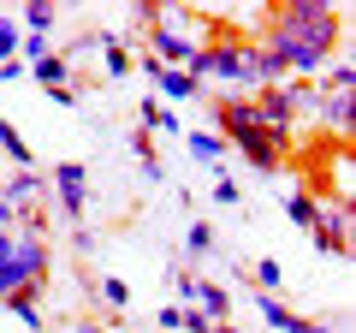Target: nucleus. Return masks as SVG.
Listing matches in <instances>:
<instances>
[{"instance_id": "obj_1", "label": "nucleus", "mask_w": 356, "mask_h": 333, "mask_svg": "<svg viewBox=\"0 0 356 333\" xmlns=\"http://www.w3.org/2000/svg\"><path fill=\"white\" fill-rule=\"evenodd\" d=\"M339 30H344L339 6H327V0H291V6H280V13H267V36L261 42L291 65V77L309 84V77L327 72Z\"/></svg>"}, {"instance_id": "obj_2", "label": "nucleus", "mask_w": 356, "mask_h": 333, "mask_svg": "<svg viewBox=\"0 0 356 333\" xmlns=\"http://www.w3.org/2000/svg\"><path fill=\"white\" fill-rule=\"evenodd\" d=\"M356 208L344 203H321V220H315V250L332 262H350V238H356Z\"/></svg>"}, {"instance_id": "obj_3", "label": "nucleus", "mask_w": 356, "mask_h": 333, "mask_svg": "<svg viewBox=\"0 0 356 333\" xmlns=\"http://www.w3.org/2000/svg\"><path fill=\"white\" fill-rule=\"evenodd\" d=\"M321 179L332 185V196H321V203L356 208V161H350V143H332V149L321 155Z\"/></svg>"}, {"instance_id": "obj_4", "label": "nucleus", "mask_w": 356, "mask_h": 333, "mask_svg": "<svg viewBox=\"0 0 356 333\" xmlns=\"http://www.w3.org/2000/svg\"><path fill=\"white\" fill-rule=\"evenodd\" d=\"M309 114L332 131V143H350V125H356V90H321Z\"/></svg>"}, {"instance_id": "obj_5", "label": "nucleus", "mask_w": 356, "mask_h": 333, "mask_svg": "<svg viewBox=\"0 0 356 333\" xmlns=\"http://www.w3.org/2000/svg\"><path fill=\"white\" fill-rule=\"evenodd\" d=\"M54 191H60V215L83 226V208H89V173H83V161H60V166H54Z\"/></svg>"}, {"instance_id": "obj_6", "label": "nucleus", "mask_w": 356, "mask_h": 333, "mask_svg": "<svg viewBox=\"0 0 356 333\" xmlns=\"http://www.w3.org/2000/svg\"><path fill=\"white\" fill-rule=\"evenodd\" d=\"M232 143L243 149V161H250L255 173H280L285 166V137H273V131H261V125L243 131V137H232Z\"/></svg>"}, {"instance_id": "obj_7", "label": "nucleus", "mask_w": 356, "mask_h": 333, "mask_svg": "<svg viewBox=\"0 0 356 333\" xmlns=\"http://www.w3.org/2000/svg\"><path fill=\"white\" fill-rule=\"evenodd\" d=\"M250 107H255V125H261V131H273V137H291L297 114H291V102H285L280 90H261V95H250Z\"/></svg>"}, {"instance_id": "obj_8", "label": "nucleus", "mask_w": 356, "mask_h": 333, "mask_svg": "<svg viewBox=\"0 0 356 333\" xmlns=\"http://www.w3.org/2000/svg\"><path fill=\"white\" fill-rule=\"evenodd\" d=\"M214 125H220V137H243V131H255V107H250V95H226V102H214Z\"/></svg>"}, {"instance_id": "obj_9", "label": "nucleus", "mask_w": 356, "mask_h": 333, "mask_svg": "<svg viewBox=\"0 0 356 333\" xmlns=\"http://www.w3.org/2000/svg\"><path fill=\"white\" fill-rule=\"evenodd\" d=\"M36 191H42V173H36V166H24V173H13V179L0 185V203L24 215V208H36Z\"/></svg>"}, {"instance_id": "obj_10", "label": "nucleus", "mask_w": 356, "mask_h": 333, "mask_svg": "<svg viewBox=\"0 0 356 333\" xmlns=\"http://www.w3.org/2000/svg\"><path fill=\"white\" fill-rule=\"evenodd\" d=\"M184 143H191V155H196L202 166H214L220 179H226V149H232V143L220 137V131H184Z\"/></svg>"}, {"instance_id": "obj_11", "label": "nucleus", "mask_w": 356, "mask_h": 333, "mask_svg": "<svg viewBox=\"0 0 356 333\" xmlns=\"http://www.w3.org/2000/svg\"><path fill=\"white\" fill-rule=\"evenodd\" d=\"M250 297H255V309H261V321L273 333H297V327H303V316H297L285 297H273V292H250Z\"/></svg>"}, {"instance_id": "obj_12", "label": "nucleus", "mask_w": 356, "mask_h": 333, "mask_svg": "<svg viewBox=\"0 0 356 333\" xmlns=\"http://www.w3.org/2000/svg\"><path fill=\"white\" fill-rule=\"evenodd\" d=\"M154 90H161V102H202V84H196L191 72H166V65H161V77H154Z\"/></svg>"}, {"instance_id": "obj_13", "label": "nucleus", "mask_w": 356, "mask_h": 333, "mask_svg": "<svg viewBox=\"0 0 356 333\" xmlns=\"http://www.w3.org/2000/svg\"><path fill=\"white\" fill-rule=\"evenodd\" d=\"M54 24H60V13H54L48 0H30V6H18V30H24V36H42V42H48Z\"/></svg>"}, {"instance_id": "obj_14", "label": "nucleus", "mask_w": 356, "mask_h": 333, "mask_svg": "<svg viewBox=\"0 0 356 333\" xmlns=\"http://www.w3.org/2000/svg\"><path fill=\"white\" fill-rule=\"evenodd\" d=\"M137 119H143V131H172V137H184V119H178V114H166V107H161V95L137 102Z\"/></svg>"}, {"instance_id": "obj_15", "label": "nucleus", "mask_w": 356, "mask_h": 333, "mask_svg": "<svg viewBox=\"0 0 356 333\" xmlns=\"http://www.w3.org/2000/svg\"><path fill=\"white\" fill-rule=\"evenodd\" d=\"M285 220L315 232V220H321V191H291V196H285Z\"/></svg>"}, {"instance_id": "obj_16", "label": "nucleus", "mask_w": 356, "mask_h": 333, "mask_svg": "<svg viewBox=\"0 0 356 333\" xmlns=\"http://www.w3.org/2000/svg\"><path fill=\"white\" fill-rule=\"evenodd\" d=\"M24 72L36 77L42 90H65V84H72V65H65L60 54H42V60H36V65H24Z\"/></svg>"}, {"instance_id": "obj_17", "label": "nucleus", "mask_w": 356, "mask_h": 333, "mask_svg": "<svg viewBox=\"0 0 356 333\" xmlns=\"http://www.w3.org/2000/svg\"><path fill=\"white\" fill-rule=\"evenodd\" d=\"M208 250H214V226H208V220H191V226H184V256L202 262Z\"/></svg>"}, {"instance_id": "obj_18", "label": "nucleus", "mask_w": 356, "mask_h": 333, "mask_svg": "<svg viewBox=\"0 0 356 333\" xmlns=\"http://www.w3.org/2000/svg\"><path fill=\"white\" fill-rule=\"evenodd\" d=\"M321 77H327V90H356V60L350 54H332Z\"/></svg>"}, {"instance_id": "obj_19", "label": "nucleus", "mask_w": 356, "mask_h": 333, "mask_svg": "<svg viewBox=\"0 0 356 333\" xmlns=\"http://www.w3.org/2000/svg\"><path fill=\"white\" fill-rule=\"evenodd\" d=\"M0 155H6V161H18V173L30 166V149H24V137H18L13 119H0Z\"/></svg>"}, {"instance_id": "obj_20", "label": "nucleus", "mask_w": 356, "mask_h": 333, "mask_svg": "<svg viewBox=\"0 0 356 333\" xmlns=\"http://www.w3.org/2000/svg\"><path fill=\"white\" fill-rule=\"evenodd\" d=\"M154 18H161V0H137V6H131V36H149ZM131 36H125V42H131Z\"/></svg>"}, {"instance_id": "obj_21", "label": "nucleus", "mask_w": 356, "mask_h": 333, "mask_svg": "<svg viewBox=\"0 0 356 333\" xmlns=\"http://www.w3.org/2000/svg\"><path fill=\"white\" fill-rule=\"evenodd\" d=\"M95 297H102V304H107V309H125V304H131V286H125V280H119V274H107V280H102V286H95Z\"/></svg>"}, {"instance_id": "obj_22", "label": "nucleus", "mask_w": 356, "mask_h": 333, "mask_svg": "<svg viewBox=\"0 0 356 333\" xmlns=\"http://www.w3.org/2000/svg\"><path fill=\"white\" fill-rule=\"evenodd\" d=\"M18 42H24L18 18H0V65H6V60H18Z\"/></svg>"}, {"instance_id": "obj_23", "label": "nucleus", "mask_w": 356, "mask_h": 333, "mask_svg": "<svg viewBox=\"0 0 356 333\" xmlns=\"http://www.w3.org/2000/svg\"><path fill=\"white\" fill-rule=\"evenodd\" d=\"M280 280H285V268H280L273 256H261V262H255V286H261V292H280Z\"/></svg>"}, {"instance_id": "obj_24", "label": "nucleus", "mask_w": 356, "mask_h": 333, "mask_svg": "<svg viewBox=\"0 0 356 333\" xmlns=\"http://www.w3.org/2000/svg\"><path fill=\"white\" fill-rule=\"evenodd\" d=\"M154 327H161V333H178V327H184V304H166L161 316H154Z\"/></svg>"}, {"instance_id": "obj_25", "label": "nucleus", "mask_w": 356, "mask_h": 333, "mask_svg": "<svg viewBox=\"0 0 356 333\" xmlns=\"http://www.w3.org/2000/svg\"><path fill=\"white\" fill-rule=\"evenodd\" d=\"M214 203H220V208H238V203H243L238 179H220V185H214Z\"/></svg>"}, {"instance_id": "obj_26", "label": "nucleus", "mask_w": 356, "mask_h": 333, "mask_svg": "<svg viewBox=\"0 0 356 333\" xmlns=\"http://www.w3.org/2000/svg\"><path fill=\"white\" fill-rule=\"evenodd\" d=\"M208 327H214V321H208L202 309H184V327H178V333H208Z\"/></svg>"}, {"instance_id": "obj_27", "label": "nucleus", "mask_w": 356, "mask_h": 333, "mask_svg": "<svg viewBox=\"0 0 356 333\" xmlns=\"http://www.w3.org/2000/svg\"><path fill=\"white\" fill-rule=\"evenodd\" d=\"M18 77H30L24 60H6V65H0V84H18Z\"/></svg>"}, {"instance_id": "obj_28", "label": "nucleus", "mask_w": 356, "mask_h": 333, "mask_svg": "<svg viewBox=\"0 0 356 333\" xmlns=\"http://www.w3.org/2000/svg\"><path fill=\"white\" fill-rule=\"evenodd\" d=\"M297 333H327V321H303V327H297Z\"/></svg>"}, {"instance_id": "obj_29", "label": "nucleus", "mask_w": 356, "mask_h": 333, "mask_svg": "<svg viewBox=\"0 0 356 333\" xmlns=\"http://www.w3.org/2000/svg\"><path fill=\"white\" fill-rule=\"evenodd\" d=\"M72 333H107V327H102V321H83V327H72Z\"/></svg>"}]
</instances>
